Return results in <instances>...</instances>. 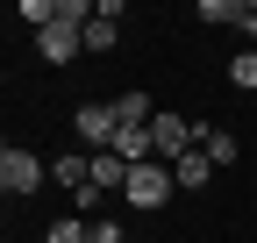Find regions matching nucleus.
<instances>
[{"label": "nucleus", "instance_id": "f8f14e48", "mask_svg": "<svg viewBox=\"0 0 257 243\" xmlns=\"http://www.w3.org/2000/svg\"><path fill=\"white\" fill-rule=\"evenodd\" d=\"M93 243H128V229L121 222H93Z\"/></svg>", "mask_w": 257, "mask_h": 243}, {"label": "nucleus", "instance_id": "0eeeda50", "mask_svg": "<svg viewBox=\"0 0 257 243\" xmlns=\"http://www.w3.org/2000/svg\"><path fill=\"white\" fill-rule=\"evenodd\" d=\"M157 122V107H150V93H136V86H128V93L114 100V129H150Z\"/></svg>", "mask_w": 257, "mask_h": 243}, {"label": "nucleus", "instance_id": "39448f33", "mask_svg": "<svg viewBox=\"0 0 257 243\" xmlns=\"http://www.w3.org/2000/svg\"><path fill=\"white\" fill-rule=\"evenodd\" d=\"M193 136H200V150L214 158V172L243 158V136H236V129H221V122H200V129H193Z\"/></svg>", "mask_w": 257, "mask_h": 243}, {"label": "nucleus", "instance_id": "9d476101", "mask_svg": "<svg viewBox=\"0 0 257 243\" xmlns=\"http://www.w3.org/2000/svg\"><path fill=\"white\" fill-rule=\"evenodd\" d=\"M193 15H200V22H214V29H221V22H236V29H243V15H250V8H243V0H200Z\"/></svg>", "mask_w": 257, "mask_h": 243}, {"label": "nucleus", "instance_id": "f03ea898", "mask_svg": "<svg viewBox=\"0 0 257 243\" xmlns=\"http://www.w3.org/2000/svg\"><path fill=\"white\" fill-rule=\"evenodd\" d=\"M43 179H50V165L36 158V150H0V193H15V200H29V193H43Z\"/></svg>", "mask_w": 257, "mask_h": 243}, {"label": "nucleus", "instance_id": "20e7f679", "mask_svg": "<svg viewBox=\"0 0 257 243\" xmlns=\"http://www.w3.org/2000/svg\"><path fill=\"white\" fill-rule=\"evenodd\" d=\"M50 179H57L64 193H86V186H93V150H79V143H72V150L50 165Z\"/></svg>", "mask_w": 257, "mask_h": 243}, {"label": "nucleus", "instance_id": "9b49d317", "mask_svg": "<svg viewBox=\"0 0 257 243\" xmlns=\"http://www.w3.org/2000/svg\"><path fill=\"white\" fill-rule=\"evenodd\" d=\"M229 86H243V93L257 86V50H250V43H243V50L229 57Z\"/></svg>", "mask_w": 257, "mask_h": 243}, {"label": "nucleus", "instance_id": "6e6552de", "mask_svg": "<svg viewBox=\"0 0 257 243\" xmlns=\"http://www.w3.org/2000/svg\"><path fill=\"white\" fill-rule=\"evenodd\" d=\"M93 186H100V193H121L128 186V165L114 158V150H93Z\"/></svg>", "mask_w": 257, "mask_h": 243}, {"label": "nucleus", "instance_id": "7ed1b4c3", "mask_svg": "<svg viewBox=\"0 0 257 243\" xmlns=\"http://www.w3.org/2000/svg\"><path fill=\"white\" fill-rule=\"evenodd\" d=\"M72 129H79V150H114V100H86Z\"/></svg>", "mask_w": 257, "mask_h": 243}, {"label": "nucleus", "instance_id": "1a4fd4ad", "mask_svg": "<svg viewBox=\"0 0 257 243\" xmlns=\"http://www.w3.org/2000/svg\"><path fill=\"white\" fill-rule=\"evenodd\" d=\"M43 243H93V222H86V215H57Z\"/></svg>", "mask_w": 257, "mask_h": 243}, {"label": "nucleus", "instance_id": "ddd939ff", "mask_svg": "<svg viewBox=\"0 0 257 243\" xmlns=\"http://www.w3.org/2000/svg\"><path fill=\"white\" fill-rule=\"evenodd\" d=\"M243 36H250V50H257V8H250V15H243Z\"/></svg>", "mask_w": 257, "mask_h": 243}, {"label": "nucleus", "instance_id": "423d86ee", "mask_svg": "<svg viewBox=\"0 0 257 243\" xmlns=\"http://www.w3.org/2000/svg\"><path fill=\"white\" fill-rule=\"evenodd\" d=\"M172 179H179V193H200V186H207V179H214V158H207V150H200V143H193V150H186V158L172 165Z\"/></svg>", "mask_w": 257, "mask_h": 243}, {"label": "nucleus", "instance_id": "f257e3e1", "mask_svg": "<svg viewBox=\"0 0 257 243\" xmlns=\"http://www.w3.org/2000/svg\"><path fill=\"white\" fill-rule=\"evenodd\" d=\"M121 193H128V207L157 215V207L179 193V179H172V165H157V158H150V165H128V186H121Z\"/></svg>", "mask_w": 257, "mask_h": 243}]
</instances>
